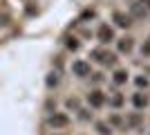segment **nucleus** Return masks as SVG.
<instances>
[{
	"label": "nucleus",
	"instance_id": "f257e3e1",
	"mask_svg": "<svg viewBox=\"0 0 150 135\" xmlns=\"http://www.w3.org/2000/svg\"><path fill=\"white\" fill-rule=\"evenodd\" d=\"M72 72H74L76 77H90V63L83 61V59H79V61L72 63Z\"/></svg>",
	"mask_w": 150,
	"mask_h": 135
},
{
	"label": "nucleus",
	"instance_id": "f03ea898",
	"mask_svg": "<svg viewBox=\"0 0 150 135\" xmlns=\"http://www.w3.org/2000/svg\"><path fill=\"white\" fill-rule=\"evenodd\" d=\"M92 56L96 59V61H101V63H105V65H114L117 63V56L110 54V52H103V50H92Z\"/></svg>",
	"mask_w": 150,
	"mask_h": 135
},
{
	"label": "nucleus",
	"instance_id": "7ed1b4c3",
	"mask_svg": "<svg viewBox=\"0 0 150 135\" xmlns=\"http://www.w3.org/2000/svg\"><path fill=\"white\" fill-rule=\"evenodd\" d=\"M50 126H54V129H65L69 124V117L67 115H63V113H54V115H50Z\"/></svg>",
	"mask_w": 150,
	"mask_h": 135
},
{
	"label": "nucleus",
	"instance_id": "20e7f679",
	"mask_svg": "<svg viewBox=\"0 0 150 135\" xmlns=\"http://www.w3.org/2000/svg\"><path fill=\"white\" fill-rule=\"evenodd\" d=\"M88 101H90V106H94V108H101V106L105 104V95H103L101 90H94V92L88 95Z\"/></svg>",
	"mask_w": 150,
	"mask_h": 135
},
{
	"label": "nucleus",
	"instance_id": "39448f33",
	"mask_svg": "<svg viewBox=\"0 0 150 135\" xmlns=\"http://www.w3.org/2000/svg\"><path fill=\"white\" fill-rule=\"evenodd\" d=\"M112 20H114V23H117L119 27H130V25H132L130 16H123L121 11H114V14H112Z\"/></svg>",
	"mask_w": 150,
	"mask_h": 135
},
{
	"label": "nucleus",
	"instance_id": "423d86ee",
	"mask_svg": "<svg viewBox=\"0 0 150 135\" xmlns=\"http://www.w3.org/2000/svg\"><path fill=\"white\" fill-rule=\"evenodd\" d=\"M99 39H101V43H110V41L114 39V32H112L108 25H101V29H99Z\"/></svg>",
	"mask_w": 150,
	"mask_h": 135
},
{
	"label": "nucleus",
	"instance_id": "0eeeda50",
	"mask_svg": "<svg viewBox=\"0 0 150 135\" xmlns=\"http://www.w3.org/2000/svg\"><path fill=\"white\" fill-rule=\"evenodd\" d=\"M132 104H134V108H146L148 106V97L146 95H141V92H137V95H132Z\"/></svg>",
	"mask_w": 150,
	"mask_h": 135
},
{
	"label": "nucleus",
	"instance_id": "6e6552de",
	"mask_svg": "<svg viewBox=\"0 0 150 135\" xmlns=\"http://www.w3.org/2000/svg\"><path fill=\"white\" fill-rule=\"evenodd\" d=\"M130 50H132V39H128V36H125V39H121V41H119V52H125V54H128Z\"/></svg>",
	"mask_w": 150,
	"mask_h": 135
},
{
	"label": "nucleus",
	"instance_id": "1a4fd4ad",
	"mask_svg": "<svg viewBox=\"0 0 150 135\" xmlns=\"http://www.w3.org/2000/svg\"><path fill=\"white\" fill-rule=\"evenodd\" d=\"M125 81H128V72H125V70H117V72H114V84H117V86L125 84Z\"/></svg>",
	"mask_w": 150,
	"mask_h": 135
},
{
	"label": "nucleus",
	"instance_id": "9d476101",
	"mask_svg": "<svg viewBox=\"0 0 150 135\" xmlns=\"http://www.w3.org/2000/svg\"><path fill=\"white\" fill-rule=\"evenodd\" d=\"M96 131H99V135H112L110 124H103V122H96Z\"/></svg>",
	"mask_w": 150,
	"mask_h": 135
},
{
	"label": "nucleus",
	"instance_id": "9b49d317",
	"mask_svg": "<svg viewBox=\"0 0 150 135\" xmlns=\"http://www.w3.org/2000/svg\"><path fill=\"white\" fill-rule=\"evenodd\" d=\"M47 86H50V88H52V86H58V74H56V72H52L50 77H47Z\"/></svg>",
	"mask_w": 150,
	"mask_h": 135
},
{
	"label": "nucleus",
	"instance_id": "f8f14e48",
	"mask_svg": "<svg viewBox=\"0 0 150 135\" xmlns=\"http://www.w3.org/2000/svg\"><path fill=\"white\" fill-rule=\"evenodd\" d=\"M128 124H130V126H139V124H141V115H130L128 117Z\"/></svg>",
	"mask_w": 150,
	"mask_h": 135
},
{
	"label": "nucleus",
	"instance_id": "ddd939ff",
	"mask_svg": "<svg viewBox=\"0 0 150 135\" xmlns=\"http://www.w3.org/2000/svg\"><path fill=\"white\" fill-rule=\"evenodd\" d=\"M67 47L72 52H76V50H79V39H67Z\"/></svg>",
	"mask_w": 150,
	"mask_h": 135
},
{
	"label": "nucleus",
	"instance_id": "4468645a",
	"mask_svg": "<svg viewBox=\"0 0 150 135\" xmlns=\"http://www.w3.org/2000/svg\"><path fill=\"white\" fill-rule=\"evenodd\" d=\"M121 104H123V97H121V95L112 97V106H121Z\"/></svg>",
	"mask_w": 150,
	"mask_h": 135
},
{
	"label": "nucleus",
	"instance_id": "2eb2a0df",
	"mask_svg": "<svg viewBox=\"0 0 150 135\" xmlns=\"http://www.w3.org/2000/svg\"><path fill=\"white\" fill-rule=\"evenodd\" d=\"M67 108H74V110H79V101H76V99H67Z\"/></svg>",
	"mask_w": 150,
	"mask_h": 135
},
{
	"label": "nucleus",
	"instance_id": "dca6fc26",
	"mask_svg": "<svg viewBox=\"0 0 150 135\" xmlns=\"http://www.w3.org/2000/svg\"><path fill=\"white\" fill-rule=\"evenodd\" d=\"M137 86H144V88H146V86H148V79H144V77H137Z\"/></svg>",
	"mask_w": 150,
	"mask_h": 135
},
{
	"label": "nucleus",
	"instance_id": "f3484780",
	"mask_svg": "<svg viewBox=\"0 0 150 135\" xmlns=\"http://www.w3.org/2000/svg\"><path fill=\"white\" fill-rule=\"evenodd\" d=\"M110 122H112V124H119V126H121V117H117V115H112V117H110Z\"/></svg>",
	"mask_w": 150,
	"mask_h": 135
},
{
	"label": "nucleus",
	"instance_id": "a211bd4d",
	"mask_svg": "<svg viewBox=\"0 0 150 135\" xmlns=\"http://www.w3.org/2000/svg\"><path fill=\"white\" fill-rule=\"evenodd\" d=\"M141 52H144V54H150V43H146L144 47H141Z\"/></svg>",
	"mask_w": 150,
	"mask_h": 135
}]
</instances>
